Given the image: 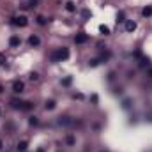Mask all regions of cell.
Listing matches in <instances>:
<instances>
[{"label": "cell", "mask_w": 152, "mask_h": 152, "mask_svg": "<svg viewBox=\"0 0 152 152\" xmlns=\"http://www.w3.org/2000/svg\"><path fill=\"white\" fill-rule=\"evenodd\" d=\"M135 57H136V58H140V67H142V69L150 67V60H149L147 57H142V53H140V51H136V53H135Z\"/></svg>", "instance_id": "cell-3"}, {"label": "cell", "mask_w": 152, "mask_h": 152, "mask_svg": "<svg viewBox=\"0 0 152 152\" xmlns=\"http://www.w3.org/2000/svg\"><path fill=\"white\" fill-rule=\"evenodd\" d=\"M4 64H6V55L0 53V66H4Z\"/></svg>", "instance_id": "cell-26"}, {"label": "cell", "mask_w": 152, "mask_h": 152, "mask_svg": "<svg viewBox=\"0 0 152 152\" xmlns=\"http://www.w3.org/2000/svg\"><path fill=\"white\" fill-rule=\"evenodd\" d=\"M23 89H25V83L21 81V80H16L12 83V92L14 94H21V92H23Z\"/></svg>", "instance_id": "cell-4"}, {"label": "cell", "mask_w": 152, "mask_h": 152, "mask_svg": "<svg viewBox=\"0 0 152 152\" xmlns=\"http://www.w3.org/2000/svg\"><path fill=\"white\" fill-rule=\"evenodd\" d=\"M2 147H4V143H2V140H0V149H2Z\"/></svg>", "instance_id": "cell-33"}, {"label": "cell", "mask_w": 152, "mask_h": 152, "mask_svg": "<svg viewBox=\"0 0 152 152\" xmlns=\"http://www.w3.org/2000/svg\"><path fill=\"white\" fill-rule=\"evenodd\" d=\"M35 152H44V149H37V150H35Z\"/></svg>", "instance_id": "cell-30"}, {"label": "cell", "mask_w": 152, "mask_h": 152, "mask_svg": "<svg viewBox=\"0 0 152 152\" xmlns=\"http://www.w3.org/2000/svg\"><path fill=\"white\" fill-rule=\"evenodd\" d=\"M32 108H34V103H30V101H23V106H21V110L28 112V110H32Z\"/></svg>", "instance_id": "cell-13"}, {"label": "cell", "mask_w": 152, "mask_h": 152, "mask_svg": "<svg viewBox=\"0 0 152 152\" xmlns=\"http://www.w3.org/2000/svg\"><path fill=\"white\" fill-rule=\"evenodd\" d=\"M142 14H143L145 18H149V16L152 14V7H143V11H142Z\"/></svg>", "instance_id": "cell-18"}, {"label": "cell", "mask_w": 152, "mask_h": 152, "mask_svg": "<svg viewBox=\"0 0 152 152\" xmlns=\"http://www.w3.org/2000/svg\"><path fill=\"white\" fill-rule=\"evenodd\" d=\"M87 41H89V35H87V34H78V35L74 37L76 44H83V42H87Z\"/></svg>", "instance_id": "cell-5"}, {"label": "cell", "mask_w": 152, "mask_h": 152, "mask_svg": "<svg viewBox=\"0 0 152 152\" xmlns=\"http://www.w3.org/2000/svg\"><path fill=\"white\" fill-rule=\"evenodd\" d=\"M81 18H83V19H89V18H90V11H89V9H83V11H81Z\"/></svg>", "instance_id": "cell-19"}, {"label": "cell", "mask_w": 152, "mask_h": 152, "mask_svg": "<svg viewBox=\"0 0 152 152\" xmlns=\"http://www.w3.org/2000/svg\"><path fill=\"white\" fill-rule=\"evenodd\" d=\"M11 23H12L14 27H27V25H28V18L23 16V14H21V16H14V18L11 19Z\"/></svg>", "instance_id": "cell-2"}, {"label": "cell", "mask_w": 152, "mask_h": 152, "mask_svg": "<svg viewBox=\"0 0 152 152\" xmlns=\"http://www.w3.org/2000/svg\"><path fill=\"white\" fill-rule=\"evenodd\" d=\"M149 120H150V122H152V113H150V115H149Z\"/></svg>", "instance_id": "cell-32"}, {"label": "cell", "mask_w": 152, "mask_h": 152, "mask_svg": "<svg viewBox=\"0 0 152 152\" xmlns=\"http://www.w3.org/2000/svg\"><path fill=\"white\" fill-rule=\"evenodd\" d=\"M28 124H30V126H37V124H39V120H37V117H30V120H28Z\"/></svg>", "instance_id": "cell-24"}, {"label": "cell", "mask_w": 152, "mask_h": 152, "mask_svg": "<svg viewBox=\"0 0 152 152\" xmlns=\"http://www.w3.org/2000/svg\"><path fill=\"white\" fill-rule=\"evenodd\" d=\"M28 44H30L32 48H34V46H39V44H41V39H39L37 35H30V37H28Z\"/></svg>", "instance_id": "cell-7"}, {"label": "cell", "mask_w": 152, "mask_h": 152, "mask_svg": "<svg viewBox=\"0 0 152 152\" xmlns=\"http://www.w3.org/2000/svg\"><path fill=\"white\" fill-rule=\"evenodd\" d=\"M99 62H101V58H92V60L89 62V66H90V67H96V66H99Z\"/></svg>", "instance_id": "cell-20"}, {"label": "cell", "mask_w": 152, "mask_h": 152, "mask_svg": "<svg viewBox=\"0 0 152 152\" xmlns=\"http://www.w3.org/2000/svg\"><path fill=\"white\" fill-rule=\"evenodd\" d=\"M27 147H28V142H25V140H23V142H19V143H18V147H16V149H18L19 152H25V150H27Z\"/></svg>", "instance_id": "cell-12"}, {"label": "cell", "mask_w": 152, "mask_h": 152, "mask_svg": "<svg viewBox=\"0 0 152 152\" xmlns=\"http://www.w3.org/2000/svg\"><path fill=\"white\" fill-rule=\"evenodd\" d=\"M122 21H124V23H126V14L120 11L119 14H117V23H122Z\"/></svg>", "instance_id": "cell-16"}, {"label": "cell", "mask_w": 152, "mask_h": 152, "mask_svg": "<svg viewBox=\"0 0 152 152\" xmlns=\"http://www.w3.org/2000/svg\"><path fill=\"white\" fill-rule=\"evenodd\" d=\"M99 32H101L103 35H108V34H110V27H106V25H101V27H99Z\"/></svg>", "instance_id": "cell-15"}, {"label": "cell", "mask_w": 152, "mask_h": 152, "mask_svg": "<svg viewBox=\"0 0 152 152\" xmlns=\"http://www.w3.org/2000/svg\"><path fill=\"white\" fill-rule=\"evenodd\" d=\"M28 78H30L32 81H37V80H39V74H37V73H30V76H28Z\"/></svg>", "instance_id": "cell-25"}, {"label": "cell", "mask_w": 152, "mask_h": 152, "mask_svg": "<svg viewBox=\"0 0 152 152\" xmlns=\"http://www.w3.org/2000/svg\"><path fill=\"white\" fill-rule=\"evenodd\" d=\"M44 108H46V110H53V108H55V101H53V99H50V101H46V104H44Z\"/></svg>", "instance_id": "cell-17"}, {"label": "cell", "mask_w": 152, "mask_h": 152, "mask_svg": "<svg viewBox=\"0 0 152 152\" xmlns=\"http://www.w3.org/2000/svg\"><path fill=\"white\" fill-rule=\"evenodd\" d=\"M66 9H67L69 12H74V11H76V6H74V2H71V0H69V2L66 4Z\"/></svg>", "instance_id": "cell-14"}, {"label": "cell", "mask_w": 152, "mask_h": 152, "mask_svg": "<svg viewBox=\"0 0 152 152\" xmlns=\"http://www.w3.org/2000/svg\"><path fill=\"white\" fill-rule=\"evenodd\" d=\"M0 113H2V110H0Z\"/></svg>", "instance_id": "cell-35"}, {"label": "cell", "mask_w": 152, "mask_h": 152, "mask_svg": "<svg viewBox=\"0 0 152 152\" xmlns=\"http://www.w3.org/2000/svg\"><path fill=\"white\" fill-rule=\"evenodd\" d=\"M37 23H39V25H46L48 19H46L44 16H37Z\"/></svg>", "instance_id": "cell-22"}, {"label": "cell", "mask_w": 152, "mask_h": 152, "mask_svg": "<svg viewBox=\"0 0 152 152\" xmlns=\"http://www.w3.org/2000/svg\"><path fill=\"white\" fill-rule=\"evenodd\" d=\"M67 58H69V50L67 48H60V50H57L51 55V60L53 62H62V60H67Z\"/></svg>", "instance_id": "cell-1"}, {"label": "cell", "mask_w": 152, "mask_h": 152, "mask_svg": "<svg viewBox=\"0 0 152 152\" xmlns=\"http://www.w3.org/2000/svg\"><path fill=\"white\" fill-rule=\"evenodd\" d=\"M149 78H152V69H149Z\"/></svg>", "instance_id": "cell-29"}, {"label": "cell", "mask_w": 152, "mask_h": 152, "mask_svg": "<svg viewBox=\"0 0 152 152\" xmlns=\"http://www.w3.org/2000/svg\"><path fill=\"white\" fill-rule=\"evenodd\" d=\"M11 106L14 108V110H21V106H23V101H19V99L12 97V99H11Z\"/></svg>", "instance_id": "cell-8"}, {"label": "cell", "mask_w": 152, "mask_h": 152, "mask_svg": "<svg viewBox=\"0 0 152 152\" xmlns=\"http://www.w3.org/2000/svg\"><path fill=\"white\" fill-rule=\"evenodd\" d=\"M39 2H41V0H28V2L23 6L25 9H32V7H37L39 6Z\"/></svg>", "instance_id": "cell-11"}, {"label": "cell", "mask_w": 152, "mask_h": 152, "mask_svg": "<svg viewBox=\"0 0 152 152\" xmlns=\"http://www.w3.org/2000/svg\"><path fill=\"white\" fill-rule=\"evenodd\" d=\"M58 124H60V126H71V124H74V122H73L69 117H60V119H58Z\"/></svg>", "instance_id": "cell-9"}, {"label": "cell", "mask_w": 152, "mask_h": 152, "mask_svg": "<svg viewBox=\"0 0 152 152\" xmlns=\"http://www.w3.org/2000/svg\"><path fill=\"white\" fill-rule=\"evenodd\" d=\"M92 103H94V104H97V96H96V94L92 96Z\"/></svg>", "instance_id": "cell-28"}, {"label": "cell", "mask_w": 152, "mask_h": 152, "mask_svg": "<svg viewBox=\"0 0 152 152\" xmlns=\"http://www.w3.org/2000/svg\"><path fill=\"white\" fill-rule=\"evenodd\" d=\"M66 143H67V145H74V136H73V135H67V136H66Z\"/></svg>", "instance_id": "cell-21"}, {"label": "cell", "mask_w": 152, "mask_h": 152, "mask_svg": "<svg viewBox=\"0 0 152 152\" xmlns=\"http://www.w3.org/2000/svg\"><path fill=\"white\" fill-rule=\"evenodd\" d=\"M2 92H4V87H2V85H0V94H2Z\"/></svg>", "instance_id": "cell-31"}, {"label": "cell", "mask_w": 152, "mask_h": 152, "mask_svg": "<svg viewBox=\"0 0 152 152\" xmlns=\"http://www.w3.org/2000/svg\"><path fill=\"white\" fill-rule=\"evenodd\" d=\"M124 28H126V32H135L136 30V23H135V21H131V19H127Z\"/></svg>", "instance_id": "cell-6"}, {"label": "cell", "mask_w": 152, "mask_h": 152, "mask_svg": "<svg viewBox=\"0 0 152 152\" xmlns=\"http://www.w3.org/2000/svg\"><path fill=\"white\" fill-rule=\"evenodd\" d=\"M71 81H73V78H71V76H67V78H64V80H62V85H64V87H69V85H71Z\"/></svg>", "instance_id": "cell-23"}, {"label": "cell", "mask_w": 152, "mask_h": 152, "mask_svg": "<svg viewBox=\"0 0 152 152\" xmlns=\"http://www.w3.org/2000/svg\"><path fill=\"white\" fill-rule=\"evenodd\" d=\"M122 106H124V108H129V106H131V101H129V99H126V101L122 103Z\"/></svg>", "instance_id": "cell-27"}, {"label": "cell", "mask_w": 152, "mask_h": 152, "mask_svg": "<svg viewBox=\"0 0 152 152\" xmlns=\"http://www.w3.org/2000/svg\"><path fill=\"white\" fill-rule=\"evenodd\" d=\"M9 44H11V46H19V44H21V39H19L18 35H12V37L9 39Z\"/></svg>", "instance_id": "cell-10"}, {"label": "cell", "mask_w": 152, "mask_h": 152, "mask_svg": "<svg viewBox=\"0 0 152 152\" xmlns=\"http://www.w3.org/2000/svg\"><path fill=\"white\" fill-rule=\"evenodd\" d=\"M101 152H106V150H101Z\"/></svg>", "instance_id": "cell-34"}]
</instances>
